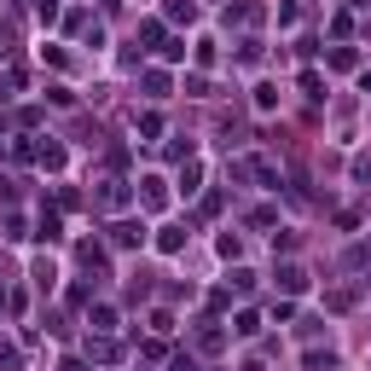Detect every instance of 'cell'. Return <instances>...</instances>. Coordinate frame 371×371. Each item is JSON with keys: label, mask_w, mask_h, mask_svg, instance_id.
Masks as SVG:
<instances>
[{"label": "cell", "mask_w": 371, "mask_h": 371, "mask_svg": "<svg viewBox=\"0 0 371 371\" xmlns=\"http://www.w3.org/2000/svg\"><path fill=\"white\" fill-rule=\"evenodd\" d=\"M169 18H186L191 24V18H198V6H191V0H169Z\"/></svg>", "instance_id": "cell-8"}, {"label": "cell", "mask_w": 371, "mask_h": 371, "mask_svg": "<svg viewBox=\"0 0 371 371\" xmlns=\"http://www.w3.org/2000/svg\"><path fill=\"white\" fill-rule=\"evenodd\" d=\"M110 244H117V250H139L145 244V227H139V221H117V227H110Z\"/></svg>", "instance_id": "cell-1"}, {"label": "cell", "mask_w": 371, "mask_h": 371, "mask_svg": "<svg viewBox=\"0 0 371 371\" xmlns=\"http://www.w3.org/2000/svg\"><path fill=\"white\" fill-rule=\"evenodd\" d=\"M139 186H145V203H151V209L169 203V191H163V180H157V174H151V180H139Z\"/></svg>", "instance_id": "cell-4"}, {"label": "cell", "mask_w": 371, "mask_h": 371, "mask_svg": "<svg viewBox=\"0 0 371 371\" xmlns=\"http://www.w3.org/2000/svg\"><path fill=\"white\" fill-rule=\"evenodd\" d=\"M198 180H203V169H198V163H186V169H180V191H186V198L198 191Z\"/></svg>", "instance_id": "cell-6"}, {"label": "cell", "mask_w": 371, "mask_h": 371, "mask_svg": "<svg viewBox=\"0 0 371 371\" xmlns=\"http://www.w3.org/2000/svg\"><path fill=\"white\" fill-rule=\"evenodd\" d=\"M0 371H18V354L12 348H0Z\"/></svg>", "instance_id": "cell-9"}, {"label": "cell", "mask_w": 371, "mask_h": 371, "mask_svg": "<svg viewBox=\"0 0 371 371\" xmlns=\"http://www.w3.org/2000/svg\"><path fill=\"white\" fill-rule=\"evenodd\" d=\"M180 244H186V227H163V238H157V250H163V255H174Z\"/></svg>", "instance_id": "cell-2"}, {"label": "cell", "mask_w": 371, "mask_h": 371, "mask_svg": "<svg viewBox=\"0 0 371 371\" xmlns=\"http://www.w3.org/2000/svg\"><path fill=\"white\" fill-rule=\"evenodd\" d=\"M145 93H151V99H169V76L163 70H145Z\"/></svg>", "instance_id": "cell-3"}, {"label": "cell", "mask_w": 371, "mask_h": 371, "mask_svg": "<svg viewBox=\"0 0 371 371\" xmlns=\"http://www.w3.org/2000/svg\"><path fill=\"white\" fill-rule=\"evenodd\" d=\"M53 279H58V267H53V261H35V284L53 290Z\"/></svg>", "instance_id": "cell-7"}, {"label": "cell", "mask_w": 371, "mask_h": 371, "mask_svg": "<svg viewBox=\"0 0 371 371\" xmlns=\"http://www.w3.org/2000/svg\"><path fill=\"white\" fill-rule=\"evenodd\" d=\"M279 284L284 290H308V273H302V267H279Z\"/></svg>", "instance_id": "cell-5"}]
</instances>
